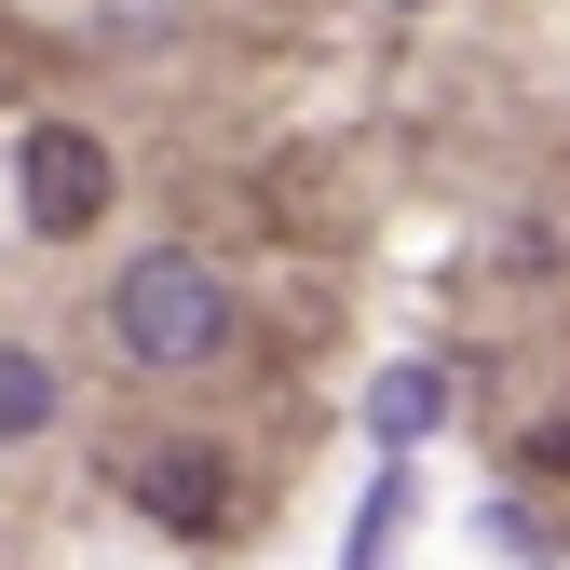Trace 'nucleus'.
<instances>
[{"label":"nucleus","instance_id":"3","mask_svg":"<svg viewBox=\"0 0 570 570\" xmlns=\"http://www.w3.org/2000/svg\"><path fill=\"white\" fill-rule=\"evenodd\" d=\"M122 489H136L164 530H218V517H232V462L204 449V435H150V449H122Z\"/></svg>","mask_w":570,"mask_h":570},{"label":"nucleus","instance_id":"4","mask_svg":"<svg viewBox=\"0 0 570 570\" xmlns=\"http://www.w3.org/2000/svg\"><path fill=\"white\" fill-rule=\"evenodd\" d=\"M435 421H449V367H381L367 381V435L381 449H421Z\"/></svg>","mask_w":570,"mask_h":570},{"label":"nucleus","instance_id":"1","mask_svg":"<svg viewBox=\"0 0 570 570\" xmlns=\"http://www.w3.org/2000/svg\"><path fill=\"white\" fill-rule=\"evenodd\" d=\"M109 340L136 353V367H218V353H232V285L204 272L190 245H150V258H122V285H109Z\"/></svg>","mask_w":570,"mask_h":570},{"label":"nucleus","instance_id":"6","mask_svg":"<svg viewBox=\"0 0 570 570\" xmlns=\"http://www.w3.org/2000/svg\"><path fill=\"white\" fill-rule=\"evenodd\" d=\"M394 530H407V462L367 489V517H353V570H394Z\"/></svg>","mask_w":570,"mask_h":570},{"label":"nucleus","instance_id":"2","mask_svg":"<svg viewBox=\"0 0 570 570\" xmlns=\"http://www.w3.org/2000/svg\"><path fill=\"white\" fill-rule=\"evenodd\" d=\"M14 204H28V232H96L109 218V150L82 122H28V150H14Z\"/></svg>","mask_w":570,"mask_h":570},{"label":"nucleus","instance_id":"7","mask_svg":"<svg viewBox=\"0 0 570 570\" xmlns=\"http://www.w3.org/2000/svg\"><path fill=\"white\" fill-rule=\"evenodd\" d=\"M394 14H435V0H394Z\"/></svg>","mask_w":570,"mask_h":570},{"label":"nucleus","instance_id":"5","mask_svg":"<svg viewBox=\"0 0 570 570\" xmlns=\"http://www.w3.org/2000/svg\"><path fill=\"white\" fill-rule=\"evenodd\" d=\"M41 421H55V367H41L28 340H0V449H14V435H41Z\"/></svg>","mask_w":570,"mask_h":570}]
</instances>
